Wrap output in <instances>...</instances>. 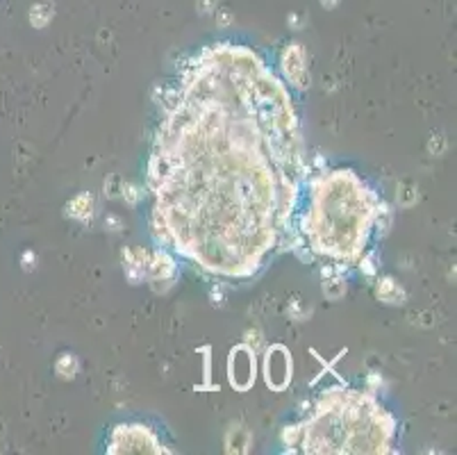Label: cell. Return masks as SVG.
I'll return each mask as SVG.
<instances>
[{"label": "cell", "mask_w": 457, "mask_h": 455, "mask_svg": "<svg viewBox=\"0 0 457 455\" xmlns=\"http://www.w3.org/2000/svg\"><path fill=\"white\" fill-rule=\"evenodd\" d=\"M303 62H305V52L300 48V43H291V46L285 52H282V67H285L287 78L296 86H305V84H308V82H305V67H303Z\"/></svg>", "instance_id": "6da1fadb"}, {"label": "cell", "mask_w": 457, "mask_h": 455, "mask_svg": "<svg viewBox=\"0 0 457 455\" xmlns=\"http://www.w3.org/2000/svg\"><path fill=\"white\" fill-rule=\"evenodd\" d=\"M148 271H150V276L155 278V280H167V278H171L173 276V271H176V264H173V259L167 255V253H162V251H157V253H152L150 257H148V266H146Z\"/></svg>", "instance_id": "7a4b0ae2"}, {"label": "cell", "mask_w": 457, "mask_h": 455, "mask_svg": "<svg viewBox=\"0 0 457 455\" xmlns=\"http://www.w3.org/2000/svg\"><path fill=\"white\" fill-rule=\"evenodd\" d=\"M376 294L383 303H389V305H396V303H405V291H402L391 278H383L376 287Z\"/></svg>", "instance_id": "3957f363"}, {"label": "cell", "mask_w": 457, "mask_h": 455, "mask_svg": "<svg viewBox=\"0 0 457 455\" xmlns=\"http://www.w3.org/2000/svg\"><path fill=\"white\" fill-rule=\"evenodd\" d=\"M69 214L78 221H89L94 214V198L89 193H80L78 198H73L69 203Z\"/></svg>", "instance_id": "277c9868"}, {"label": "cell", "mask_w": 457, "mask_h": 455, "mask_svg": "<svg viewBox=\"0 0 457 455\" xmlns=\"http://www.w3.org/2000/svg\"><path fill=\"white\" fill-rule=\"evenodd\" d=\"M52 18V9L48 5H35L30 9V23L35 28H46Z\"/></svg>", "instance_id": "5b68a950"}, {"label": "cell", "mask_w": 457, "mask_h": 455, "mask_svg": "<svg viewBox=\"0 0 457 455\" xmlns=\"http://www.w3.org/2000/svg\"><path fill=\"white\" fill-rule=\"evenodd\" d=\"M55 371H57L62 378H73L75 371H78V360H75L73 355L64 353V355L60 357V360H57V364H55Z\"/></svg>", "instance_id": "8992f818"}, {"label": "cell", "mask_w": 457, "mask_h": 455, "mask_svg": "<svg viewBox=\"0 0 457 455\" xmlns=\"http://www.w3.org/2000/svg\"><path fill=\"white\" fill-rule=\"evenodd\" d=\"M344 291H346V285L342 283V280H325L323 283V294L328 296L330 300H337V298H342L344 296Z\"/></svg>", "instance_id": "52a82bcc"}, {"label": "cell", "mask_w": 457, "mask_h": 455, "mask_svg": "<svg viewBox=\"0 0 457 455\" xmlns=\"http://www.w3.org/2000/svg\"><path fill=\"white\" fill-rule=\"evenodd\" d=\"M419 198V193L414 187H410V185H400V191H398V201L400 205H414Z\"/></svg>", "instance_id": "ba28073f"}, {"label": "cell", "mask_w": 457, "mask_h": 455, "mask_svg": "<svg viewBox=\"0 0 457 455\" xmlns=\"http://www.w3.org/2000/svg\"><path fill=\"white\" fill-rule=\"evenodd\" d=\"M121 191H123V196L128 203H137L139 201V187L137 185H130V182H125V185H121Z\"/></svg>", "instance_id": "9c48e42d"}, {"label": "cell", "mask_w": 457, "mask_h": 455, "mask_svg": "<svg viewBox=\"0 0 457 455\" xmlns=\"http://www.w3.org/2000/svg\"><path fill=\"white\" fill-rule=\"evenodd\" d=\"M373 259H376V253H368V255L362 259V269H364V274H368V276H373V274H376V264H373Z\"/></svg>", "instance_id": "30bf717a"}, {"label": "cell", "mask_w": 457, "mask_h": 455, "mask_svg": "<svg viewBox=\"0 0 457 455\" xmlns=\"http://www.w3.org/2000/svg\"><path fill=\"white\" fill-rule=\"evenodd\" d=\"M198 9L203 14H212L216 9V0H198Z\"/></svg>", "instance_id": "8fae6325"}, {"label": "cell", "mask_w": 457, "mask_h": 455, "mask_svg": "<svg viewBox=\"0 0 457 455\" xmlns=\"http://www.w3.org/2000/svg\"><path fill=\"white\" fill-rule=\"evenodd\" d=\"M298 432H300V428L291 426V428L285 430V435H282V439H285L287 444H293V442H296V437H298Z\"/></svg>", "instance_id": "7c38bea8"}, {"label": "cell", "mask_w": 457, "mask_h": 455, "mask_svg": "<svg viewBox=\"0 0 457 455\" xmlns=\"http://www.w3.org/2000/svg\"><path fill=\"white\" fill-rule=\"evenodd\" d=\"M289 312H291L296 319H303V310H300V303H298V298H293V300H291V308H289Z\"/></svg>", "instance_id": "4fadbf2b"}, {"label": "cell", "mask_w": 457, "mask_h": 455, "mask_svg": "<svg viewBox=\"0 0 457 455\" xmlns=\"http://www.w3.org/2000/svg\"><path fill=\"white\" fill-rule=\"evenodd\" d=\"M107 223L112 225L110 230H121V221H118L116 216H107Z\"/></svg>", "instance_id": "5bb4252c"}, {"label": "cell", "mask_w": 457, "mask_h": 455, "mask_svg": "<svg viewBox=\"0 0 457 455\" xmlns=\"http://www.w3.org/2000/svg\"><path fill=\"white\" fill-rule=\"evenodd\" d=\"M337 3H339V0H321V5H323V7H328V9H332Z\"/></svg>", "instance_id": "9a60e30c"}, {"label": "cell", "mask_w": 457, "mask_h": 455, "mask_svg": "<svg viewBox=\"0 0 457 455\" xmlns=\"http://www.w3.org/2000/svg\"><path fill=\"white\" fill-rule=\"evenodd\" d=\"M289 21H291V23L296 26V30H298V26H300V18H298V16H289Z\"/></svg>", "instance_id": "2e32d148"}, {"label": "cell", "mask_w": 457, "mask_h": 455, "mask_svg": "<svg viewBox=\"0 0 457 455\" xmlns=\"http://www.w3.org/2000/svg\"><path fill=\"white\" fill-rule=\"evenodd\" d=\"M30 259H32V253H26V262H30ZM26 269L30 271V269H32V264H26Z\"/></svg>", "instance_id": "e0dca14e"}]
</instances>
